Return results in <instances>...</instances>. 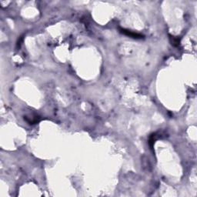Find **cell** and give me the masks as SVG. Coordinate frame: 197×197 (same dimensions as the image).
<instances>
[{
    "instance_id": "1",
    "label": "cell",
    "mask_w": 197,
    "mask_h": 197,
    "mask_svg": "<svg viewBox=\"0 0 197 197\" xmlns=\"http://www.w3.org/2000/svg\"><path fill=\"white\" fill-rule=\"evenodd\" d=\"M120 32L124 35H126V36H129V37L134 38V39H141L142 37V35L139 34V33H133L132 31H129V30H126V29H120Z\"/></svg>"
}]
</instances>
